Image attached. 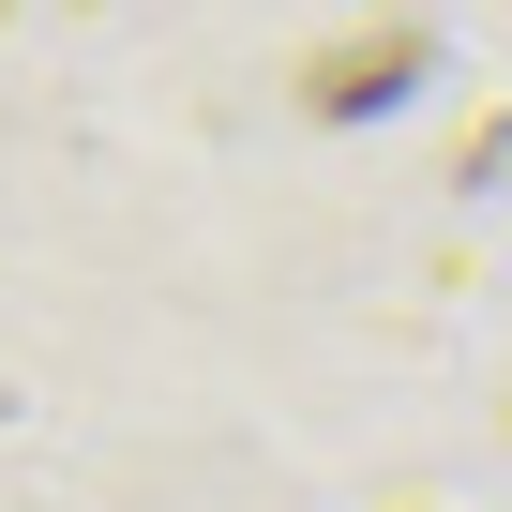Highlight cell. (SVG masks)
Instances as JSON below:
<instances>
[{"instance_id":"obj_1","label":"cell","mask_w":512,"mask_h":512,"mask_svg":"<svg viewBox=\"0 0 512 512\" xmlns=\"http://www.w3.org/2000/svg\"><path fill=\"white\" fill-rule=\"evenodd\" d=\"M392 76H422V46H407V31H362V61H317V76H302V106H377Z\"/></svg>"}]
</instances>
